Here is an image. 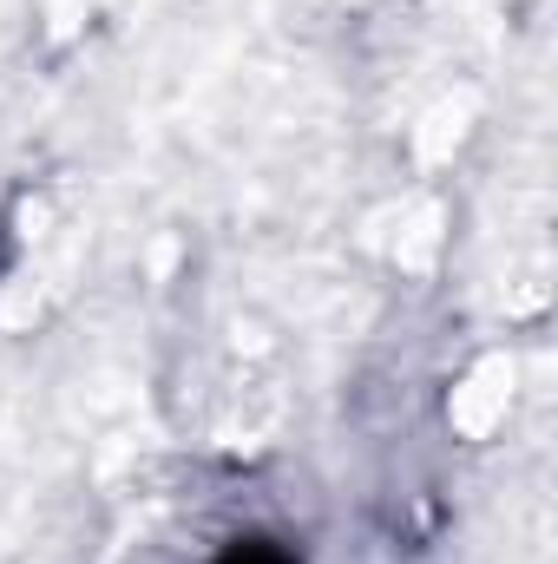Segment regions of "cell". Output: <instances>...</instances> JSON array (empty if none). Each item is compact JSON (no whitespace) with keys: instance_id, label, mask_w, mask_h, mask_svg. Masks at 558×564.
<instances>
[{"instance_id":"obj_1","label":"cell","mask_w":558,"mask_h":564,"mask_svg":"<svg viewBox=\"0 0 558 564\" xmlns=\"http://www.w3.org/2000/svg\"><path fill=\"white\" fill-rule=\"evenodd\" d=\"M224 564H289L282 552H270V545H244V552H230Z\"/></svg>"}]
</instances>
